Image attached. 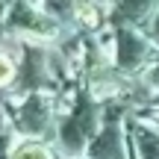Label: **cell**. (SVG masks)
<instances>
[{"label":"cell","instance_id":"obj_1","mask_svg":"<svg viewBox=\"0 0 159 159\" xmlns=\"http://www.w3.org/2000/svg\"><path fill=\"white\" fill-rule=\"evenodd\" d=\"M9 159H53V153L41 142H21V144L12 148Z\"/></svg>","mask_w":159,"mask_h":159},{"label":"cell","instance_id":"obj_2","mask_svg":"<svg viewBox=\"0 0 159 159\" xmlns=\"http://www.w3.org/2000/svg\"><path fill=\"white\" fill-rule=\"evenodd\" d=\"M12 80H15V62H12L6 53H0V89L9 85Z\"/></svg>","mask_w":159,"mask_h":159}]
</instances>
